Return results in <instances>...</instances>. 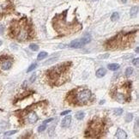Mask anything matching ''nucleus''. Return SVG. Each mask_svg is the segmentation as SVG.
<instances>
[{
    "instance_id": "nucleus-1",
    "label": "nucleus",
    "mask_w": 139,
    "mask_h": 139,
    "mask_svg": "<svg viewBox=\"0 0 139 139\" xmlns=\"http://www.w3.org/2000/svg\"><path fill=\"white\" fill-rule=\"evenodd\" d=\"M12 34L18 40H26L29 36V31L25 19H22L19 22H16L11 27Z\"/></svg>"
},
{
    "instance_id": "nucleus-2",
    "label": "nucleus",
    "mask_w": 139,
    "mask_h": 139,
    "mask_svg": "<svg viewBox=\"0 0 139 139\" xmlns=\"http://www.w3.org/2000/svg\"><path fill=\"white\" fill-rule=\"evenodd\" d=\"M92 96V93L90 90L86 89H79L76 92V94H73L72 101L74 103L79 104V105H84L90 100Z\"/></svg>"
},
{
    "instance_id": "nucleus-3",
    "label": "nucleus",
    "mask_w": 139,
    "mask_h": 139,
    "mask_svg": "<svg viewBox=\"0 0 139 139\" xmlns=\"http://www.w3.org/2000/svg\"><path fill=\"white\" fill-rule=\"evenodd\" d=\"M103 128V125L101 121H92L90 126H89V133L91 135L94 136H97L99 135L101 132Z\"/></svg>"
},
{
    "instance_id": "nucleus-4",
    "label": "nucleus",
    "mask_w": 139,
    "mask_h": 139,
    "mask_svg": "<svg viewBox=\"0 0 139 139\" xmlns=\"http://www.w3.org/2000/svg\"><path fill=\"white\" fill-rule=\"evenodd\" d=\"M91 38L89 36H86V37H83L82 39H78V40H75L71 42V44L69 45V46L71 47V48H80L82 47L83 46H84L85 44L89 43L90 42Z\"/></svg>"
},
{
    "instance_id": "nucleus-5",
    "label": "nucleus",
    "mask_w": 139,
    "mask_h": 139,
    "mask_svg": "<svg viewBox=\"0 0 139 139\" xmlns=\"http://www.w3.org/2000/svg\"><path fill=\"white\" fill-rule=\"evenodd\" d=\"M12 7L10 0H0V15L9 12Z\"/></svg>"
},
{
    "instance_id": "nucleus-6",
    "label": "nucleus",
    "mask_w": 139,
    "mask_h": 139,
    "mask_svg": "<svg viewBox=\"0 0 139 139\" xmlns=\"http://www.w3.org/2000/svg\"><path fill=\"white\" fill-rule=\"evenodd\" d=\"M12 66V61L9 58L5 57L4 59L0 60V69L3 71H8Z\"/></svg>"
},
{
    "instance_id": "nucleus-7",
    "label": "nucleus",
    "mask_w": 139,
    "mask_h": 139,
    "mask_svg": "<svg viewBox=\"0 0 139 139\" xmlns=\"http://www.w3.org/2000/svg\"><path fill=\"white\" fill-rule=\"evenodd\" d=\"M26 119H27V121L28 122V123L34 124L38 120L39 117L35 112H34V111H30V112H28L27 115H26Z\"/></svg>"
},
{
    "instance_id": "nucleus-8",
    "label": "nucleus",
    "mask_w": 139,
    "mask_h": 139,
    "mask_svg": "<svg viewBox=\"0 0 139 139\" xmlns=\"http://www.w3.org/2000/svg\"><path fill=\"white\" fill-rule=\"evenodd\" d=\"M115 99L119 101V103H123L125 101L126 97H125V94L123 92H120V91H116L115 92Z\"/></svg>"
},
{
    "instance_id": "nucleus-9",
    "label": "nucleus",
    "mask_w": 139,
    "mask_h": 139,
    "mask_svg": "<svg viewBox=\"0 0 139 139\" xmlns=\"http://www.w3.org/2000/svg\"><path fill=\"white\" fill-rule=\"evenodd\" d=\"M115 137L119 139H125L127 137V133L124 130H122V129L118 128L117 131H116V134H115Z\"/></svg>"
},
{
    "instance_id": "nucleus-10",
    "label": "nucleus",
    "mask_w": 139,
    "mask_h": 139,
    "mask_svg": "<svg viewBox=\"0 0 139 139\" xmlns=\"http://www.w3.org/2000/svg\"><path fill=\"white\" fill-rule=\"evenodd\" d=\"M71 123V117L70 115L66 116L65 119L62 120V123H61V126L64 127V128H67V127L70 126Z\"/></svg>"
},
{
    "instance_id": "nucleus-11",
    "label": "nucleus",
    "mask_w": 139,
    "mask_h": 139,
    "mask_svg": "<svg viewBox=\"0 0 139 139\" xmlns=\"http://www.w3.org/2000/svg\"><path fill=\"white\" fill-rule=\"evenodd\" d=\"M106 73H107V71H106L105 69L101 68V69H99L97 71H96V76H97V77H99V78H101V77H103V76H105Z\"/></svg>"
},
{
    "instance_id": "nucleus-12",
    "label": "nucleus",
    "mask_w": 139,
    "mask_h": 139,
    "mask_svg": "<svg viewBox=\"0 0 139 139\" xmlns=\"http://www.w3.org/2000/svg\"><path fill=\"white\" fill-rule=\"evenodd\" d=\"M107 68L110 70V71H117L118 69H119V64H110V65H108V66H107Z\"/></svg>"
},
{
    "instance_id": "nucleus-13",
    "label": "nucleus",
    "mask_w": 139,
    "mask_h": 139,
    "mask_svg": "<svg viewBox=\"0 0 139 139\" xmlns=\"http://www.w3.org/2000/svg\"><path fill=\"white\" fill-rule=\"evenodd\" d=\"M137 12H138V6H135V7H133L130 9V16L131 17L135 16L137 14Z\"/></svg>"
},
{
    "instance_id": "nucleus-14",
    "label": "nucleus",
    "mask_w": 139,
    "mask_h": 139,
    "mask_svg": "<svg viewBox=\"0 0 139 139\" xmlns=\"http://www.w3.org/2000/svg\"><path fill=\"white\" fill-rule=\"evenodd\" d=\"M84 116H85V114L83 112H76V119H78V120L83 119Z\"/></svg>"
},
{
    "instance_id": "nucleus-15",
    "label": "nucleus",
    "mask_w": 139,
    "mask_h": 139,
    "mask_svg": "<svg viewBox=\"0 0 139 139\" xmlns=\"http://www.w3.org/2000/svg\"><path fill=\"white\" fill-rule=\"evenodd\" d=\"M119 18V15L118 12L112 13V15L111 16V20H112V22H115V21H117Z\"/></svg>"
},
{
    "instance_id": "nucleus-16",
    "label": "nucleus",
    "mask_w": 139,
    "mask_h": 139,
    "mask_svg": "<svg viewBox=\"0 0 139 139\" xmlns=\"http://www.w3.org/2000/svg\"><path fill=\"white\" fill-rule=\"evenodd\" d=\"M46 56H47V53H46V52H41V53H39L37 58H38L39 60H41V59H43V58H45Z\"/></svg>"
},
{
    "instance_id": "nucleus-17",
    "label": "nucleus",
    "mask_w": 139,
    "mask_h": 139,
    "mask_svg": "<svg viewBox=\"0 0 139 139\" xmlns=\"http://www.w3.org/2000/svg\"><path fill=\"white\" fill-rule=\"evenodd\" d=\"M125 76H130V75L133 73V69L131 68V67H128V68L125 70Z\"/></svg>"
},
{
    "instance_id": "nucleus-18",
    "label": "nucleus",
    "mask_w": 139,
    "mask_h": 139,
    "mask_svg": "<svg viewBox=\"0 0 139 139\" xmlns=\"http://www.w3.org/2000/svg\"><path fill=\"white\" fill-rule=\"evenodd\" d=\"M113 112H114V114H115V115L119 116V115H121V114L123 113V109H122V108H116V109H114Z\"/></svg>"
},
{
    "instance_id": "nucleus-19",
    "label": "nucleus",
    "mask_w": 139,
    "mask_h": 139,
    "mask_svg": "<svg viewBox=\"0 0 139 139\" xmlns=\"http://www.w3.org/2000/svg\"><path fill=\"white\" fill-rule=\"evenodd\" d=\"M57 59H58V57H53V58H51L50 59L48 60V61L45 62V63H44V65H50V64H52V63H53V62H55Z\"/></svg>"
},
{
    "instance_id": "nucleus-20",
    "label": "nucleus",
    "mask_w": 139,
    "mask_h": 139,
    "mask_svg": "<svg viewBox=\"0 0 139 139\" xmlns=\"http://www.w3.org/2000/svg\"><path fill=\"white\" fill-rule=\"evenodd\" d=\"M29 48L32 51H38L39 50V46H37L36 44H31L29 46Z\"/></svg>"
},
{
    "instance_id": "nucleus-21",
    "label": "nucleus",
    "mask_w": 139,
    "mask_h": 139,
    "mask_svg": "<svg viewBox=\"0 0 139 139\" xmlns=\"http://www.w3.org/2000/svg\"><path fill=\"white\" fill-rule=\"evenodd\" d=\"M36 66H37V64H35V63L33 64V65H31L30 66L28 67V71H28V72H31V71H34V69L36 68Z\"/></svg>"
},
{
    "instance_id": "nucleus-22",
    "label": "nucleus",
    "mask_w": 139,
    "mask_h": 139,
    "mask_svg": "<svg viewBox=\"0 0 139 139\" xmlns=\"http://www.w3.org/2000/svg\"><path fill=\"white\" fill-rule=\"evenodd\" d=\"M17 132V130H9V131H7L4 133V136L5 137H9V136H11V135H14Z\"/></svg>"
},
{
    "instance_id": "nucleus-23",
    "label": "nucleus",
    "mask_w": 139,
    "mask_h": 139,
    "mask_svg": "<svg viewBox=\"0 0 139 139\" xmlns=\"http://www.w3.org/2000/svg\"><path fill=\"white\" fill-rule=\"evenodd\" d=\"M132 118H133L132 114L131 113H128L126 115V117H125V121H126V122H130V121L132 120Z\"/></svg>"
},
{
    "instance_id": "nucleus-24",
    "label": "nucleus",
    "mask_w": 139,
    "mask_h": 139,
    "mask_svg": "<svg viewBox=\"0 0 139 139\" xmlns=\"http://www.w3.org/2000/svg\"><path fill=\"white\" fill-rule=\"evenodd\" d=\"M46 125H40V126H39V128H38V131L39 132H42V131H44V130H46Z\"/></svg>"
},
{
    "instance_id": "nucleus-25",
    "label": "nucleus",
    "mask_w": 139,
    "mask_h": 139,
    "mask_svg": "<svg viewBox=\"0 0 139 139\" xmlns=\"http://www.w3.org/2000/svg\"><path fill=\"white\" fill-rule=\"evenodd\" d=\"M132 63H133L134 65H136L137 67H138V65H139V58H134L133 61H132Z\"/></svg>"
},
{
    "instance_id": "nucleus-26",
    "label": "nucleus",
    "mask_w": 139,
    "mask_h": 139,
    "mask_svg": "<svg viewBox=\"0 0 139 139\" xmlns=\"http://www.w3.org/2000/svg\"><path fill=\"white\" fill-rule=\"evenodd\" d=\"M35 78H36V74H33L32 76L30 77V82H31V83H34V80H35Z\"/></svg>"
},
{
    "instance_id": "nucleus-27",
    "label": "nucleus",
    "mask_w": 139,
    "mask_h": 139,
    "mask_svg": "<svg viewBox=\"0 0 139 139\" xmlns=\"http://www.w3.org/2000/svg\"><path fill=\"white\" fill-rule=\"evenodd\" d=\"M53 118H51V119H46V120L44 121V124H45V125H46V124L50 123L51 121H53Z\"/></svg>"
},
{
    "instance_id": "nucleus-28",
    "label": "nucleus",
    "mask_w": 139,
    "mask_h": 139,
    "mask_svg": "<svg viewBox=\"0 0 139 139\" xmlns=\"http://www.w3.org/2000/svg\"><path fill=\"white\" fill-rule=\"evenodd\" d=\"M71 112V111L70 110H67V111H65V112H61V115H66V114H68V113H70Z\"/></svg>"
},
{
    "instance_id": "nucleus-29",
    "label": "nucleus",
    "mask_w": 139,
    "mask_h": 139,
    "mask_svg": "<svg viewBox=\"0 0 139 139\" xmlns=\"http://www.w3.org/2000/svg\"><path fill=\"white\" fill-rule=\"evenodd\" d=\"M109 57V54L108 53H107V54H105V55H101V56H100V58H108Z\"/></svg>"
},
{
    "instance_id": "nucleus-30",
    "label": "nucleus",
    "mask_w": 139,
    "mask_h": 139,
    "mask_svg": "<svg viewBox=\"0 0 139 139\" xmlns=\"http://www.w3.org/2000/svg\"><path fill=\"white\" fill-rule=\"evenodd\" d=\"M137 130H138V119H137V122H136V131H137Z\"/></svg>"
},
{
    "instance_id": "nucleus-31",
    "label": "nucleus",
    "mask_w": 139,
    "mask_h": 139,
    "mask_svg": "<svg viewBox=\"0 0 139 139\" xmlns=\"http://www.w3.org/2000/svg\"><path fill=\"white\" fill-rule=\"evenodd\" d=\"M3 32H4V26L0 25V34H3Z\"/></svg>"
},
{
    "instance_id": "nucleus-32",
    "label": "nucleus",
    "mask_w": 139,
    "mask_h": 139,
    "mask_svg": "<svg viewBox=\"0 0 139 139\" xmlns=\"http://www.w3.org/2000/svg\"><path fill=\"white\" fill-rule=\"evenodd\" d=\"M119 76V72L115 73V76H113V79H116V78H117Z\"/></svg>"
},
{
    "instance_id": "nucleus-33",
    "label": "nucleus",
    "mask_w": 139,
    "mask_h": 139,
    "mask_svg": "<svg viewBox=\"0 0 139 139\" xmlns=\"http://www.w3.org/2000/svg\"><path fill=\"white\" fill-rule=\"evenodd\" d=\"M132 57V55H129V56H125V57H124V58H131Z\"/></svg>"
},
{
    "instance_id": "nucleus-34",
    "label": "nucleus",
    "mask_w": 139,
    "mask_h": 139,
    "mask_svg": "<svg viewBox=\"0 0 139 139\" xmlns=\"http://www.w3.org/2000/svg\"><path fill=\"white\" fill-rule=\"evenodd\" d=\"M138 51H139V48L138 47H137V48H136V53H138Z\"/></svg>"
},
{
    "instance_id": "nucleus-35",
    "label": "nucleus",
    "mask_w": 139,
    "mask_h": 139,
    "mask_svg": "<svg viewBox=\"0 0 139 139\" xmlns=\"http://www.w3.org/2000/svg\"><path fill=\"white\" fill-rule=\"evenodd\" d=\"M104 102H105V101H101V102H100V104H103V103H104Z\"/></svg>"
},
{
    "instance_id": "nucleus-36",
    "label": "nucleus",
    "mask_w": 139,
    "mask_h": 139,
    "mask_svg": "<svg viewBox=\"0 0 139 139\" xmlns=\"http://www.w3.org/2000/svg\"><path fill=\"white\" fill-rule=\"evenodd\" d=\"M126 1H127V0H122V2H123V3H125Z\"/></svg>"
},
{
    "instance_id": "nucleus-37",
    "label": "nucleus",
    "mask_w": 139,
    "mask_h": 139,
    "mask_svg": "<svg viewBox=\"0 0 139 139\" xmlns=\"http://www.w3.org/2000/svg\"><path fill=\"white\" fill-rule=\"evenodd\" d=\"M2 43H3V42H2V40H0V46L2 45Z\"/></svg>"
},
{
    "instance_id": "nucleus-38",
    "label": "nucleus",
    "mask_w": 139,
    "mask_h": 139,
    "mask_svg": "<svg viewBox=\"0 0 139 139\" xmlns=\"http://www.w3.org/2000/svg\"><path fill=\"white\" fill-rule=\"evenodd\" d=\"M94 1H97V0H94Z\"/></svg>"
}]
</instances>
